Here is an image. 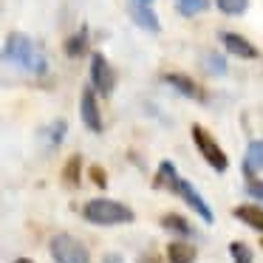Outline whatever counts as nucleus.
Listing matches in <instances>:
<instances>
[{"label": "nucleus", "instance_id": "obj_1", "mask_svg": "<svg viewBox=\"0 0 263 263\" xmlns=\"http://www.w3.org/2000/svg\"><path fill=\"white\" fill-rule=\"evenodd\" d=\"M0 57H3V63L23 68L26 74H34V77L48 74V57L43 54V48L37 46L29 34H23V31H12V34L6 37Z\"/></svg>", "mask_w": 263, "mask_h": 263}, {"label": "nucleus", "instance_id": "obj_2", "mask_svg": "<svg viewBox=\"0 0 263 263\" xmlns=\"http://www.w3.org/2000/svg\"><path fill=\"white\" fill-rule=\"evenodd\" d=\"M82 218L88 223H97V227H119V223H130L133 218V210L122 201H114V198H91L85 201L82 206Z\"/></svg>", "mask_w": 263, "mask_h": 263}, {"label": "nucleus", "instance_id": "obj_3", "mask_svg": "<svg viewBox=\"0 0 263 263\" xmlns=\"http://www.w3.org/2000/svg\"><path fill=\"white\" fill-rule=\"evenodd\" d=\"M48 252H51L54 263H91V252L80 238L68 232H57L48 240Z\"/></svg>", "mask_w": 263, "mask_h": 263}, {"label": "nucleus", "instance_id": "obj_4", "mask_svg": "<svg viewBox=\"0 0 263 263\" xmlns=\"http://www.w3.org/2000/svg\"><path fill=\"white\" fill-rule=\"evenodd\" d=\"M193 142H195V147H198V153L204 156V161L212 167V170H218V173H223L229 167V159H227V153H223L221 147H218V142L212 139V133L206 130V127H201V125H193Z\"/></svg>", "mask_w": 263, "mask_h": 263}, {"label": "nucleus", "instance_id": "obj_5", "mask_svg": "<svg viewBox=\"0 0 263 263\" xmlns=\"http://www.w3.org/2000/svg\"><path fill=\"white\" fill-rule=\"evenodd\" d=\"M170 193H176L178 198H184V201H187V206H193V210L198 212V215H201V221H206V223H212V221H215V215H212L210 204L204 201V195H201L198 190H195L193 184L187 181V178H181V176H178V181L173 184V190H170Z\"/></svg>", "mask_w": 263, "mask_h": 263}, {"label": "nucleus", "instance_id": "obj_6", "mask_svg": "<svg viewBox=\"0 0 263 263\" xmlns=\"http://www.w3.org/2000/svg\"><path fill=\"white\" fill-rule=\"evenodd\" d=\"M91 85L97 88L102 97H110L116 88V74L110 68V63L105 60V54H93L91 57Z\"/></svg>", "mask_w": 263, "mask_h": 263}, {"label": "nucleus", "instance_id": "obj_7", "mask_svg": "<svg viewBox=\"0 0 263 263\" xmlns=\"http://www.w3.org/2000/svg\"><path fill=\"white\" fill-rule=\"evenodd\" d=\"M80 116H82V125H85L91 133H102V114H99V102H97L93 88H82Z\"/></svg>", "mask_w": 263, "mask_h": 263}, {"label": "nucleus", "instance_id": "obj_8", "mask_svg": "<svg viewBox=\"0 0 263 263\" xmlns=\"http://www.w3.org/2000/svg\"><path fill=\"white\" fill-rule=\"evenodd\" d=\"M161 80H164L176 93H181V97L195 99V102H204V91H201V85H198L195 80H190L187 74H178V71H167V74L161 77Z\"/></svg>", "mask_w": 263, "mask_h": 263}, {"label": "nucleus", "instance_id": "obj_9", "mask_svg": "<svg viewBox=\"0 0 263 263\" xmlns=\"http://www.w3.org/2000/svg\"><path fill=\"white\" fill-rule=\"evenodd\" d=\"M127 14L133 17V23H136L139 29L150 31V34H159V31H161V20H159V14H156L150 6L139 3V0H130V3H127Z\"/></svg>", "mask_w": 263, "mask_h": 263}, {"label": "nucleus", "instance_id": "obj_10", "mask_svg": "<svg viewBox=\"0 0 263 263\" xmlns=\"http://www.w3.org/2000/svg\"><path fill=\"white\" fill-rule=\"evenodd\" d=\"M218 37H221L223 48H227L229 54H235V57H240V60H257V57H260V51H257L246 37L235 34V31H221Z\"/></svg>", "mask_w": 263, "mask_h": 263}, {"label": "nucleus", "instance_id": "obj_11", "mask_svg": "<svg viewBox=\"0 0 263 263\" xmlns=\"http://www.w3.org/2000/svg\"><path fill=\"white\" fill-rule=\"evenodd\" d=\"M243 173L246 176H257L263 173V139H252L246 144V156H243Z\"/></svg>", "mask_w": 263, "mask_h": 263}, {"label": "nucleus", "instance_id": "obj_12", "mask_svg": "<svg viewBox=\"0 0 263 263\" xmlns=\"http://www.w3.org/2000/svg\"><path fill=\"white\" fill-rule=\"evenodd\" d=\"M198 252L187 240H170L167 243V263H195Z\"/></svg>", "mask_w": 263, "mask_h": 263}, {"label": "nucleus", "instance_id": "obj_13", "mask_svg": "<svg viewBox=\"0 0 263 263\" xmlns=\"http://www.w3.org/2000/svg\"><path fill=\"white\" fill-rule=\"evenodd\" d=\"M232 215L238 218V221H243L246 227L257 229V232H263V206H255V204H240L232 210Z\"/></svg>", "mask_w": 263, "mask_h": 263}, {"label": "nucleus", "instance_id": "obj_14", "mask_svg": "<svg viewBox=\"0 0 263 263\" xmlns=\"http://www.w3.org/2000/svg\"><path fill=\"white\" fill-rule=\"evenodd\" d=\"M161 227H164L167 232H173V235H181V238H190V235H193L190 221L181 218L178 212H167V215H161Z\"/></svg>", "mask_w": 263, "mask_h": 263}, {"label": "nucleus", "instance_id": "obj_15", "mask_svg": "<svg viewBox=\"0 0 263 263\" xmlns=\"http://www.w3.org/2000/svg\"><path fill=\"white\" fill-rule=\"evenodd\" d=\"M178 181V170L173 161H161L159 164V173H156V187H164V190H173V184Z\"/></svg>", "mask_w": 263, "mask_h": 263}, {"label": "nucleus", "instance_id": "obj_16", "mask_svg": "<svg viewBox=\"0 0 263 263\" xmlns=\"http://www.w3.org/2000/svg\"><path fill=\"white\" fill-rule=\"evenodd\" d=\"M88 51V29H80L74 37L65 40V54L68 57H82Z\"/></svg>", "mask_w": 263, "mask_h": 263}, {"label": "nucleus", "instance_id": "obj_17", "mask_svg": "<svg viewBox=\"0 0 263 263\" xmlns=\"http://www.w3.org/2000/svg\"><path fill=\"white\" fill-rule=\"evenodd\" d=\"M65 133H68V125H65L63 119H57V122H51V125L43 130V136H46V144H48V147H57V144H63Z\"/></svg>", "mask_w": 263, "mask_h": 263}, {"label": "nucleus", "instance_id": "obj_18", "mask_svg": "<svg viewBox=\"0 0 263 263\" xmlns=\"http://www.w3.org/2000/svg\"><path fill=\"white\" fill-rule=\"evenodd\" d=\"M210 9V0H178V12L184 17H195V14L206 12Z\"/></svg>", "mask_w": 263, "mask_h": 263}, {"label": "nucleus", "instance_id": "obj_19", "mask_svg": "<svg viewBox=\"0 0 263 263\" xmlns=\"http://www.w3.org/2000/svg\"><path fill=\"white\" fill-rule=\"evenodd\" d=\"M215 6L223 14H229V17H238V14H243L249 9V0H215Z\"/></svg>", "mask_w": 263, "mask_h": 263}, {"label": "nucleus", "instance_id": "obj_20", "mask_svg": "<svg viewBox=\"0 0 263 263\" xmlns=\"http://www.w3.org/2000/svg\"><path fill=\"white\" fill-rule=\"evenodd\" d=\"M204 65H206V71H210V74H215V77H223L227 74V60H223V54H218V51H210L204 57Z\"/></svg>", "mask_w": 263, "mask_h": 263}, {"label": "nucleus", "instance_id": "obj_21", "mask_svg": "<svg viewBox=\"0 0 263 263\" xmlns=\"http://www.w3.org/2000/svg\"><path fill=\"white\" fill-rule=\"evenodd\" d=\"M229 255H232V263H252V249L243 240H232L229 243Z\"/></svg>", "mask_w": 263, "mask_h": 263}, {"label": "nucleus", "instance_id": "obj_22", "mask_svg": "<svg viewBox=\"0 0 263 263\" xmlns=\"http://www.w3.org/2000/svg\"><path fill=\"white\" fill-rule=\"evenodd\" d=\"M80 167H82V159H80V156H71L68 164H65V173H63V178L71 184V187L80 184Z\"/></svg>", "mask_w": 263, "mask_h": 263}, {"label": "nucleus", "instance_id": "obj_23", "mask_svg": "<svg viewBox=\"0 0 263 263\" xmlns=\"http://www.w3.org/2000/svg\"><path fill=\"white\" fill-rule=\"evenodd\" d=\"M246 193H249L252 198H260L263 201V181H249V184H246Z\"/></svg>", "mask_w": 263, "mask_h": 263}, {"label": "nucleus", "instance_id": "obj_24", "mask_svg": "<svg viewBox=\"0 0 263 263\" xmlns=\"http://www.w3.org/2000/svg\"><path fill=\"white\" fill-rule=\"evenodd\" d=\"M91 178L97 181V187H105V184H108V176H105L99 167H91Z\"/></svg>", "mask_w": 263, "mask_h": 263}, {"label": "nucleus", "instance_id": "obj_25", "mask_svg": "<svg viewBox=\"0 0 263 263\" xmlns=\"http://www.w3.org/2000/svg\"><path fill=\"white\" fill-rule=\"evenodd\" d=\"M102 263H125V260H122V255L110 252V255H105V260H102Z\"/></svg>", "mask_w": 263, "mask_h": 263}, {"label": "nucleus", "instance_id": "obj_26", "mask_svg": "<svg viewBox=\"0 0 263 263\" xmlns=\"http://www.w3.org/2000/svg\"><path fill=\"white\" fill-rule=\"evenodd\" d=\"M139 263H161V260L156 255H142V257H139Z\"/></svg>", "mask_w": 263, "mask_h": 263}, {"label": "nucleus", "instance_id": "obj_27", "mask_svg": "<svg viewBox=\"0 0 263 263\" xmlns=\"http://www.w3.org/2000/svg\"><path fill=\"white\" fill-rule=\"evenodd\" d=\"M14 263H34V260H29V257H17Z\"/></svg>", "mask_w": 263, "mask_h": 263}, {"label": "nucleus", "instance_id": "obj_28", "mask_svg": "<svg viewBox=\"0 0 263 263\" xmlns=\"http://www.w3.org/2000/svg\"><path fill=\"white\" fill-rule=\"evenodd\" d=\"M139 3H144V6H150V3H153V0H139Z\"/></svg>", "mask_w": 263, "mask_h": 263}, {"label": "nucleus", "instance_id": "obj_29", "mask_svg": "<svg viewBox=\"0 0 263 263\" xmlns=\"http://www.w3.org/2000/svg\"><path fill=\"white\" fill-rule=\"evenodd\" d=\"M260 246H263V238H260Z\"/></svg>", "mask_w": 263, "mask_h": 263}]
</instances>
